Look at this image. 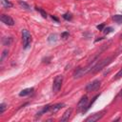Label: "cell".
Segmentation results:
<instances>
[{"mask_svg":"<svg viewBox=\"0 0 122 122\" xmlns=\"http://www.w3.org/2000/svg\"><path fill=\"white\" fill-rule=\"evenodd\" d=\"M111 60H112V58H111V57H108V58H105V59H103V60H101V61H97L96 64L94 65V67L92 68V72H97V71H101L105 66H107V65L111 62Z\"/></svg>","mask_w":122,"mask_h":122,"instance_id":"7a4b0ae2","label":"cell"},{"mask_svg":"<svg viewBox=\"0 0 122 122\" xmlns=\"http://www.w3.org/2000/svg\"><path fill=\"white\" fill-rule=\"evenodd\" d=\"M87 103H88V96H87V95H84V96L80 99V101L78 102V105H77L78 110H83V112H84L85 107H87ZM85 111H86V110H85Z\"/></svg>","mask_w":122,"mask_h":122,"instance_id":"52a82bcc","label":"cell"},{"mask_svg":"<svg viewBox=\"0 0 122 122\" xmlns=\"http://www.w3.org/2000/svg\"><path fill=\"white\" fill-rule=\"evenodd\" d=\"M71 109H68V110L64 112V114L62 115V117H61V121H62V122L68 121L69 118H70V116H71Z\"/></svg>","mask_w":122,"mask_h":122,"instance_id":"30bf717a","label":"cell"},{"mask_svg":"<svg viewBox=\"0 0 122 122\" xmlns=\"http://www.w3.org/2000/svg\"><path fill=\"white\" fill-rule=\"evenodd\" d=\"M64 106H65L64 103H57V104H55V105H53V106H51L50 111H51V112H55L59 111L61 108H63Z\"/></svg>","mask_w":122,"mask_h":122,"instance_id":"9c48e42d","label":"cell"},{"mask_svg":"<svg viewBox=\"0 0 122 122\" xmlns=\"http://www.w3.org/2000/svg\"><path fill=\"white\" fill-rule=\"evenodd\" d=\"M0 1H1V5H2L4 8H6V9L12 7V4H11L9 0H0Z\"/></svg>","mask_w":122,"mask_h":122,"instance_id":"7c38bea8","label":"cell"},{"mask_svg":"<svg viewBox=\"0 0 122 122\" xmlns=\"http://www.w3.org/2000/svg\"><path fill=\"white\" fill-rule=\"evenodd\" d=\"M36 10H39V12L41 13V15H42L44 18H47V13H46V12H45L43 10H41V9H38V8H37Z\"/></svg>","mask_w":122,"mask_h":122,"instance_id":"ffe728a7","label":"cell"},{"mask_svg":"<svg viewBox=\"0 0 122 122\" xmlns=\"http://www.w3.org/2000/svg\"><path fill=\"white\" fill-rule=\"evenodd\" d=\"M5 110H6V105H5L4 103H1V104H0V113L2 114Z\"/></svg>","mask_w":122,"mask_h":122,"instance_id":"d6986e66","label":"cell"},{"mask_svg":"<svg viewBox=\"0 0 122 122\" xmlns=\"http://www.w3.org/2000/svg\"><path fill=\"white\" fill-rule=\"evenodd\" d=\"M104 113H105V111H101V112H95V113L90 115L89 117H87V118H86V121H87V122H95V121L99 120L100 118H102L103 115H104Z\"/></svg>","mask_w":122,"mask_h":122,"instance_id":"5b68a950","label":"cell"},{"mask_svg":"<svg viewBox=\"0 0 122 122\" xmlns=\"http://www.w3.org/2000/svg\"><path fill=\"white\" fill-rule=\"evenodd\" d=\"M68 36H69V33H68V32H63V33L61 34V37L64 38V39H66Z\"/></svg>","mask_w":122,"mask_h":122,"instance_id":"603a6c76","label":"cell"},{"mask_svg":"<svg viewBox=\"0 0 122 122\" xmlns=\"http://www.w3.org/2000/svg\"><path fill=\"white\" fill-rule=\"evenodd\" d=\"M12 42V38L11 37H5L3 38V45L4 46H10Z\"/></svg>","mask_w":122,"mask_h":122,"instance_id":"4fadbf2b","label":"cell"},{"mask_svg":"<svg viewBox=\"0 0 122 122\" xmlns=\"http://www.w3.org/2000/svg\"><path fill=\"white\" fill-rule=\"evenodd\" d=\"M85 73H86V72H85L84 68H79V69H77V70L74 71V73H73V77H74V78H79V77L83 76Z\"/></svg>","mask_w":122,"mask_h":122,"instance_id":"ba28073f","label":"cell"},{"mask_svg":"<svg viewBox=\"0 0 122 122\" xmlns=\"http://www.w3.org/2000/svg\"><path fill=\"white\" fill-rule=\"evenodd\" d=\"M56 40H57V35H56V34H51V35L49 36V38H48V41H49L50 43H51L52 41L55 42Z\"/></svg>","mask_w":122,"mask_h":122,"instance_id":"5bb4252c","label":"cell"},{"mask_svg":"<svg viewBox=\"0 0 122 122\" xmlns=\"http://www.w3.org/2000/svg\"><path fill=\"white\" fill-rule=\"evenodd\" d=\"M1 21H2L4 24L8 25V26H13V25H14L13 19H12L10 16L7 15V14H2V15H1Z\"/></svg>","mask_w":122,"mask_h":122,"instance_id":"8992f818","label":"cell"},{"mask_svg":"<svg viewBox=\"0 0 122 122\" xmlns=\"http://www.w3.org/2000/svg\"><path fill=\"white\" fill-rule=\"evenodd\" d=\"M112 27H108V28H105L104 30H103V32L105 33V34H109V33H111L112 31Z\"/></svg>","mask_w":122,"mask_h":122,"instance_id":"e0dca14e","label":"cell"},{"mask_svg":"<svg viewBox=\"0 0 122 122\" xmlns=\"http://www.w3.org/2000/svg\"><path fill=\"white\" fill-rule=\"evenodd\" d=\"M100 84H101V81L98 80V79H95V80L90 82V83L86 86V90H87V92H93V91H96V90L100 87Z\"/></svg>","mask_w":122,"mask_h":122,"instance_id":"277c9868","label":"cell"},{"mask_svg":"<svg viewBox=\"0 0 122 122\" xmlns=\"http://www.w3.org/2000/svg\"><path fill=\"white\" fill-rule=\"evenodd\" d=\"M8 53H9V51H8L7 50H5V51H3V53H2V56H1V60H3V59H4V58L7 56V54H8Z\"/></svg>","mask_w":122,"mask_h":122,"instance_id":"7402d4cb","label":"cell"},{"mask_svg":"<svg viewBox=\"0 0 122 122\" xmlns=\"http://www.w3.org/2000/svg\"><path fill=\"white\" fill-rule=\"evenodd\" d=\"M62 83H63V75H56L53 80V84H52L53 92H59V90L61 89V86H62Z\"/></svg>","mask_w":122,"mask_h":122,"instance_id":"3957f363","label":"cell"},{"mask_svg":"<svg viewBox=\"0 0 122 122\" xmlns=\"http://www.w3.org/2000/svg\"><path fill=\"white\" fill-rule=\"evenodd\" d=\"M63 17H64L66 20H71V15L70 13H66V14H64Z\"/></svg>","mask_w":122,"mask_h":122,"instance_id":"44dd1931","label":"cell"},{"mask_svg":"<svg viewBox=\"0 0 122 122\" xmlns=\"http://www.w3.org/2000/svg\"><path fill=\"white\" fill-rule=\"evenodd\" d=\"M51 17H52V19H54V20H55V21H58V19H57V18H56V17H54V16H53V15H52V16H51Z\"/></svg>","mask_w":122,"mask_h":122,"instance_id":"d4e9b609","label":"cell"},{"mask_svg":"<svg viewBox=\"0 0 122 122\" xmlns=\"http://www.w3.org/2000/svg\"><path fill=\"white\" fill-rule=\"evenodd\" d=\"M113 20L114 21H116L117 23H121L122 22V15H114L113 16Z\"/></svg>","mask_w":122,"mask_h":122,"instance_id":"2e32d148","label":"cell"},{"mask_svg":"<svg viewBox=\"0 0 122 122\" xmlns=\"http://www.w3.org/2000/svg\"><path fill=\"white\" fill-rule=\"evenodd\" d=\"M121 77H122V69H120L119 71L115 74V76H114V80H117V79H119V78H121Z\"/></svg>","mask_w":122,"mask_h":122,"instance_id":"ac0fdd59","label":"cell"},{"mask_svg":"<svg viewBox=\"0 0 122 122\" xmlns=\"http://www.w3.org/2000/svg\"><path fill=\"white\" fill-rule=\"evenodd\" d=\"M120 93H121V94H122V90H121V92H120Z\"/></svg>","mask_w":122,"mask_h":122,"instance_id":"484cf974","label":"cell"},{"mask_svg":"<svg viewBox=\"0 0 122 122\" xmlns=\"http://www.w3.org/2000/svg\"><path fill=\"white\" fill-rule=\"evenodd\" d=\"M32 91H33V88H28V89H25V90H23V91L20 92L19 95H20V96H26V95L31 93Z\"/></svg>","mask_w":122,"mask_h":122,"instance_id":"8fae6325","label":"cell"},{"mask_svg":"<svg viewBox=\"0 0 122 122\" xmlns=\"http://www.w3.org/2000/svg\"><path fill=\"white\" fill-rule=\"evenodd\" d=\"M22 41H23V48L27 50L31 42V35L28 30H22Z\"/></svg>","mask_w":122,"mask_h":122,"instance_id":"6da1fadb","label":"cell"},{"mask_svg":"<svg viewBox=\"0 0 122 122\" xmlns=\"http://www.w3.org/2000/svg\"><path fill=\"white\" fill-rule=\"evenodd\" d=\"M97 29H98L99 30H104V24L98 25V26H97Z\"/></svg>","mask_w":122,"mask_h":122,"instance_id":"cb8c5ba5","label":"cell"},{"mask_svg":"<svg viewBox=\"0 0 122 122\" xmlns=\"http://www.w3.org/2000/svg\"><path fill=\"white\" fill-rule=\"evenodd\" d=\"M19 5H20L21 7H23L24 9H26V10H29V9H30V6H29L26 2H24V1H19Z\"/></svg>","mask_w":122,"mask_h":122,"instance_id":"9a60e30c","label":"cell"}]
</instances>
